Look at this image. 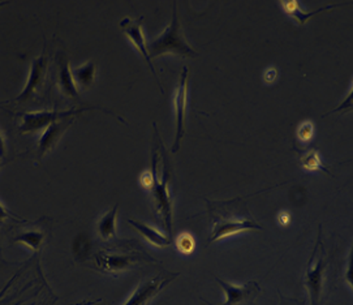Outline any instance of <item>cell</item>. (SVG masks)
<instances>
[{"instance_id":"cell-10","label":"cell","mask_w":353,"mask_h":305,"mask_svg":"<svg viewBox=\"0 0 353 305\" xmlns=\"http://www.w3.org/2000/svg\"><path fill=\"white\" fill-rule=\"evenodd\" d=\"M215 279L222 286L225 293V302L222 305H254V302L261 293V287L257 282H248L244 286L237 287L235 284L227 283L218 277ZM208 304L214 305L210 303Z\"/></svg>"},{"instance_id":"cell-16","label":"cell","mask_w":353,"mask_h":305,"mask_svg":"<svg viewBox=\"0 0 353 305\" xmlns=\"http://www.w3.org/2000/svg\"><path fill=\"white\" fill-rule=\"evenodd\" d=\"M119 204H117L112 209L107 211L101 217V219L97 223V233L99 237L105 242H108L117 236V217H118Z\"/></svg>"},{"instance_id":"cell-21","label":"cell","mask_w":353,"mask_h":305,"mask_svg":"<svg viewBox=\"0 0 353 305\" xmlns=\"http://www.w3.org/2000/svg\"><path fill=\"white\" fill-rule=\"evenodd\" d=\"M314 133V126L312 121H304L300 124V127L297 128V137L301 141H310Z\"/></svg>"},{"instance_id":"cell-17","label":"cell","mask_w":353,"mask_h":305,"mask_svg":"<svg viewBox=\"0 0 353 305\" xmlns=\"http://www.w3.org/2000/svg\"><path fill=\"white\" fill-rule=\"evenodd\" d=\"M73 80L76 82L79 89H89L93 86L95 81L97 66L94 61L90 60L80 67L71 68Z\"/></svg>"},{"instance_id":"cell-20","label":"cell","mask_w":353,"mask_h":305,"mask_svg":"<svg viewBox=\"0 0 353 305\" xmlns=\"http://www.w3.org/2000/svg\"><path fill=\"white\" fill-rule=\"evenodd\" d=\"M177 249L183 253V255H190L194 250L196 242L193 239L192 235L188 233H183L177 237L176 240Z\"/></svg>"},{"instance_id":"cell-6","label":"cell","mask_w":353,"mask_h":305,"mask_svg":"<svg viewBox=\"0 0 353 305\" xmlns=\"http://www.w3.org/2000/svg\"><path fill=\"white\" fill-rule=\"evenodd\" d=\"M325 248L321 243V236H318V242L313 255L309 259L307 269L305 273V286L307 293L310 296L312 305H319L321 302V293L323 287V274L326 269V261H325Z\"/></svg>"},{"instance_id":"cell-8","label":"cell","mask_w":353,"mask_h":305,"mask_svg":"<svg viewBox=\"0 0 353 305\" xmlns=\"http://www.w3.org/2000/svg\"><path fill=\"white\" fill-rule=\"evenodd\" d=\"M188 68L184 67L180 75V81L177 85L175 94V115H176V135L175 141L171 148V152H177L180 150L181 140L185 135V115L188 105Z\"/></svg>"},{"instance_id":"cell-27","label":"cell","mask_w":353,"mask_h":305,"mask_svg":"<svg viewBox=\"0 0 353 305\" xmlns=\"http://www.w3.org/2000/svg\"><path fill=\"white\" fill-rule=\"evenodd\" d=\"M0 167H1V162H0ZM7 217H10V214H8V211L4 209V206L0 204V222L1 221H4Z\"/></svg>"},{"instance_id":"cell-18","label":"cell","mask_w":353,"mask_h":305,"mask_svg":"<svg viewBox=\"0 0 353 305\" xmlns=\"http://www.w3.org/2000/svg\"><path fill=\"white\" fill-rule=\"evenodd\" d=\"M45 231L39 230V228H32V230H26L24 233L17 235L13 239V243L16 244H23L28 246L29 249L38 252L41 249V246H43L45 242Z\"/></svg>"},{"instance_id":"cell-15","label":"cell","mask_w":353,"mask_h":305,"mask_svg":"<svg viewBox=\"0 0 353 305\" xmlns=\"http://www.w3.org/2000/svg\"><path fill=\"white\" fill-rule=\"evenodd\" d=\"M282 7L284 12L290 17H294V19L297 20L299 25H305L306 21L309 19H312L313 16H316V14L321 13V12L329 11V10L336 8V6H326L323 8H318L316 11L306 12L300 7L297 0H285V1H282Z\"/></svg>"},{"instance_id":"cell-19","label":"cell","mask_w":353,"mask_h":305,"mask_svg":"<svg viewBox=\"0 0 353 305\" xmlns=\"http://www.w3.org/2000/svg\"><path fill=\"white\" fill-rule=\"evenodd\" d=\"M301 166L306 171H323L330 174L329 170L323 166L319 152L316 149H307L301 152Z\"/></svg>"},{"instance_id":"cell-14","label":"cell","mask_w":353,"mask_h":305,"mask_svg":"<svg viewBox=\"0 0 353 305\" xmlns=\"http://www.w3.org/2000/svg\"><path fill=\"white\" fill-rule=\"evenodd\" d=\"M128 222L139 234L141 235L146 242H149L154 246L165 248V246H171V237L168 235L162 234V233H159L158 230H155L152 226H149L146 223L140 222V221L130 219Z\"/></svg>"},{"instance_id":"cell-11","label":"cell","mask_w":353,"mask_h":305,"mask_svg":"<svg viewBox=\"0 0 353 305\" xmlns=\"http://www.w3.org/2000/svg\"><path fill=\"white\" fill-rule=\"evenodd\" d=\"M142 21H143V16L139 17V19H134V20L127 17V19L121 20L120 28L123 29V32H124V33L127 35V37L130 38V41H132L133 46L137 48V51H139L142 57H143V59L146 60L149 68L153 72L154 77L158 80V75H157V72L154 70L153 61H152L150 55H149V51H148V45H146L145 35H143V30H142ZM158 83L161 85L159 80H158ZM161 86H162V85H161Z\"/></svg>"},{"instance_id":"cell-3","label":"cell","mask_w":353,"mask_h":305,"mask_svg":"<svg viewBox=\"0 0 353 305\" xmlns=\"http://www.w3.org/2000/svg\"><path fill=\"white\" fill-rule=\"evenodd\" d=\"M150 59L159 58L165 54H175L181 58H197L199 52L194 51L184 38L181 25L176 11V3L172 7V20L165 32L155 38L148 46Z\"/></svg>"},{"instance_id":"cell-24","label":"cell","mask_w":353,"mask_h":305,"mask_svg":"<svg viewBox=\"0 0 353 305\" xmlns=\"http://www.w3.org/2000/svg\"><path fill=\"white\" fill-rule=\"evenodd\" d=\"M276 70L275 68H269V70H265V73H263V79H265V81L266 82H272L275 81V79H276Z\"/></svg>"},{"instance_id":"cell-28","label":"cell","mask_w":353,"mask_h":305,"mask_svg":"<svg viewBox=\"0 0 353 305\" xmlns=\"http://www.w3.org/2000/svg\"><path fill=\"white\" fill-rule=\"evenodd\" d=\"M3 4H4V3H0V7H1V6H3Z\"/></svg>"},{"instance_id":"cell-23","label":"cell","mask_w":353,"mask_h":305,"mask_svg":"<svg viewBox=\"0 0 353 305\" xmlns=\"http://www.w3.org/2000/svg\"><path fill=\"white\" fill-rule=\"evenodd\" d=\"M352 83H351V89H350V95L343 101V104L341 106H338L335 110H332L330 114L332 112H339V111H351L352 110Z\"/></svg>"},{"instance_id":"cell-13","label":"cell","mask_w":353,"mask_h":305,"mask_svg":"<svg viewBox=\"0 0 353 305\" xmlns=\"http://www.w3.org/2000/svg\"><path fill=\"white\" fill-rule=\"evenodd\" d=\"M57 66H58V85L63 95L71 99H79L80 93L76 82L72 76L71 64L65 54L59 52L57 57Z\"/></svg>"},{"instance_id":"cell-4","label":"cell","mask_w":353,"mask_h":305,"mask_svg":"<svg viewBox=\"0 0 353 305\" xmlns=\"http://www.w3.org/2000/svg\"><path fill=\"white\" fill-rule=\"evenodd\" d=\"M142 262H155L154 258L146 256L139 250H103L95 257V264L99 269L108 274H118L132 269Z\"/></svg>"},{"instance_id":"cell-2","label":"cell","mask_w":353,"mask_h":305,"mask_svg":"<svg viewBox=\"0 0 353 305\" xmlns=\"http://www.w3.org/2000/svg\"><path fill=\"white\" fill-rule=\"evenodd\" d=\"M159 158L158 150H154L152 171L154 174L153 193L154 208L165 224V233L168 236L172 234V196L168 189L170 183V168L165 146L159 141Z\"/></svg>"},{"instance_id":"cell-25","label":"cell","mask_w":353,"mask_h":305,"mask_svg":"<svg viewBox=\"0 0 353 305\" xmlns=\"http://www.w3.org/2000/svg\"><path fill=\"white\" fill-rule=\"evenodd\" d=\"M290 221H291V215H290L288 211H282V213L279 214L278 222L281 223L282 226H287V224L290 223Z\"/></svg>"},{"instance_id":"cell-12","label":"cell","mask_w":353,"mask_h":305,"mask_svg":"<svg viewBox=\"0 0 353 305\" xmlns=\"http://www.w3.org/2000/svg\"><path fill=\"white\" fill-rule=\"evenodd\" d=\"M74 119L76 117H65V119L58 120V121L52 123L51 126H48V128L42 132L41 139L38 141V148H37L39 159L43 158L48 152H51L57 146L61 136L65 133L67 129L71 127Z\"/></svg>"},{"instance_id":"cell-1","label":"cell","mask_w":353,"mask_h":305,"mask_svg":"<svg viewBox=\"0 0 353 305\" xmlns=\"http://www.w3.org/2000/svg\"><path fill=\"white\" fill-rule=\"evenodd\" d=\"M209 211H210L212 222V235L209 237V243L218 242L221 239L243 233V231L262 228L259 223L252 218L247 205L243 199L209 201Z\"/></svg>"},{"instance_id":"cell-7","label":"cell","mask_w":353,"mask_h":305,"mask_svg":"<svg viewBox=\"0 0 353 305\" xmlns=\"http://www.w3.org/2000/svg\"><path fill=\"white\" fill-rule=\"evenodd\" d=\"M48 58L46 52L43 51V54L41 57H38L32 61L28 80H26L23 92L13 99L0 102V106L8 105V104H25V102L32 101L36 97L37 93L43 88L46 76H48Z\"/></svg>"},{"instance_id":"cell-5","label":"cell","mask_w":353,"mask_h":305,"mask_svg":"<svg viewBox=\"0 0 353 305\" xmlns=\"http://www.w3.org/2000/svg\"><path fill=\"white\" fill-rule=\"evenodd\" d=\"M88 110L92 108H72L67 111H59V110H42V111H33V112H25L21 115V123H20V133H37L43 132L51 126L52 123L65 119V117H77Z\"/></svg>"},{"instance_id":"cell-22","label":"cell","mask_w":353,"mask_h":305,"mask_svg":"<svg viewBox=\"0 0 353 305\" xmlns=\"http://www.w3.org/2000/svg\"><path fill=\"white\" fill-rule=\"evenodd\" d=\"M140 184H141L143 189L152 192L154 186V174L152 170L142 173L141 175H140Z\"/></svg>"},{"instance_id":"cell-26","label":"cell","mask_w":353,"mask_h":305,"mask_svg":"<svg viewBox=\"0 0 353 305\" xmlns=\"http://www.w3.org/2000/svg\"><path fill=\"white\" fill-rule=\"evenodd\" d=\"M6 152H7V146H6V140H4V136L0 130V161L6 157Z\"/></svg>"},{"instance_id":"cell-9","label":"cell","mask_w":353,"mask_h":305,"mask_svg":"<svg viewBox=\"0 0 353 305\" xmlns=\"http://www.w3.org/2000/svg\"><path fill=\"white\" fill-rule=\"evenodd\" d=\"M176 273H163L155 275L149 281L142 282L139 287L130 295V299L124 305H149L154 297L165 288L167 284L176 278Z\"/></svg>"}]
</instances>
